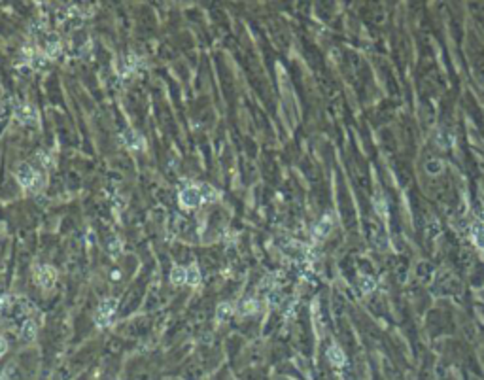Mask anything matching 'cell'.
<instances>
[{"mask_svg":"<svg viewBox=\"0 0 484 380\" xmlns=\"http://www.w3.org/2000/svg\"><path fill=\"white\" fill-rule=\"evenodd\" d=\"M231 314H233V307H231L229 303H222V305L218 307V310H216L218 322H227V320L231 318Z\"/></svg>","mask_w":484,"mask_h":380,"instance_id":"10","label":"cell"},{"mask_svg":"<svg viewBox=\"0 0 484 380\" xmlns=\"http://www.w3.org/2000/svg\"><path fill=\"white\" fill-rule=\"evenodd\" d=\"M255 308H257V305H255L253 299H244L241 303V307H239V310H241L242 314H251Z\"/></svg>","mask_w":484,"mask_h":380,"instance_id":"12","label":"cell"},{"mask_svg":"<svg viewBox=\"0 0 484 380\" xmlns=\"http://www.w3.org/2000/svg\"><path fill=\"white\" fill-rule=\"evenodd\" d=\"M15 178H17L19 186H23L25 190L30 191V188L34 186L36 178H38V172L30 165H21L17 171H15Z\"/></svg>","mask_w":484,"mask_h":380,"instance_id":"6","label":"cell"},{"mask_svg":"<svg viewBox=\"0 0 484 380\" xmlns=\"http://www.w3.org/2000/svg\"><path fill=\"white\" fill-rule=\"evenodd\" d=\"M108 252H110V255H117L119 253V240L117 238H112L108 242Z\"/></svg>","mask_w":484,"mask_h":380,"instance_id":"13","label":"cell"},{"mask_svg":"<svg viewBox=\"0 0 484 380\" xmlns=\"http://www.w3.org/2000/svg\"><path fill=\"white\" fill-rule=\"evenodd\" d=\"M186 284H189V286H199L201 284V271H199V267L193 263L191 267H188L186 269Z\"/></svg>","mask_w":484,"mask_h":380,"instance_id":"9","label":"cell"},{"mask_svg":"<svg viewBox=\"0 0 484 380\" xmlns=\"http://www.w3.org/2000/svg\"><path fill=\"white\" fill-rule=\"evenodd\" d=\"M34 280L40 288L49 290V288H53L55 280H57V272H55V269L53 267H49V265H40V267H36L34 269Z\"/></svg>","mask_w":484,"mask_h":380,"instance_id":"4","label":"cell"},{"mask_svg":"<svg viewBox=\"0 0 484 380\" xmlns=\"http://www.w3.org/2000/svg\"><path fill=\"white\" fill-rule=\"evenodd\" d=\"M116 307H117L116 299H104L99 305V308H97V318H95L97 326L99 327L110 326L112 320H114V314H116Z\"/></svg>","mask_w":484,"mask_h":380,"instance_id":"1","label":"cell"},{"mask_svg":"<svg viewBox=\"0 0 484 380\" xmlns=\"http://www.w3.org/2000/svg\"><path fill=\"white\" fill-rule=\"evenodd\" d=\"M119 142L125 146V148H129V150H133V152H140V150H144V148H146V140H144L138 133L131 131V129H127V131H123V133H121V136H119Z\"/></svg>","mask_w":484,"mask_h":380,"instance_id":"5","label":"cell"},{"mask_svg":"<svg viewBox=\"0 0 484 380\" xmlns=\"http://www.w3.org/2000/svg\"><path fill=\"white\" fill-rule=\"evenodd\" d=\"M6 118V104H0V121Z\"/></svg>","mask_w":484,"mask_h":380,"instance_id":"15","label":"cell"},{"mask_svg":"<svg viewBox=\"0 0 484 380\" xmlns=\"http://www.w3.org/2000/svg\"><path fill=\"white\" fill-rule=\"evenodd\" d=\"M19 329V337L23 339V341H32L34 339V335H36V322L32 320V318H28V320H25L21 326L17 327Z\"/></svg>","mask_w":484,"mask_h":380,"instance_id":"7","label":"cell"},{"mask_svg":"<svg viewBox=\"0 0 484 380\" xmlns=\"http://www.w3.org/2000/svg\"><path fill=\"white\" fill-rule=\"evenodd\" d=\"M180 204L184 208H199L201 204H205L203 197H201L199 184H191V186L182 190V193H180Z\"/></svg>","mask_w":484,"mask_h":380,"instance_id":"2","label":"cell"},{"mask_svg":"<svg viewBox=\"0 0 484 380\" xmlns=\"http://www.w3.org/2000/svg\"><path fill=\"white\" fill-rule=\"evenodd\" d=\"M171 282L172 284H176V286L186 284V269H184V267H174L171 272Z\"/></svg>","mask_w":484,"mask_h":380,"instance_id":"11","label":"cell"},{"mask_svg":"<svg viewBox=\"0 0 484 380\" xmlns=\"http://www.w3.org/2000/svg\"><path fill=\"white\" fill-rule=\"evenodd\" d=\"M199 190H201L203 202H214V200L220 199V191L212 186H208V184H199Z\"/></svg>","mask_w":484,"mask_h":380,"instance_id":"8","label":"cell"},{"mask_svg":"<svg viewBox=\"0 0 484 380\" xmlns=\"http://www.w3.org/2000/svg\"><path fill=\"white\" fill-rule=\"evenodd\" d=\"M13 118L17 119L21 125H36L38 123V112L32 104L21 102L13 110Z\"/></svg>","mask_w":484,"mask_h":380,"instance_id":"3","label":"cell"},{"mask_svg":"<svg viewBox=\"0 0 484 380\" xmlns=\"http://www.w3.org/2000/svg\"><path fill=\"white\" fill-rule=\"evenodd\" d=\"M6 350H8V343H6V339H4V337H0V356L6 352Z\"/></svg>","mask_w":484,"mask_h":380,"instance_id":"14","label":"cell"}]
</instances>
